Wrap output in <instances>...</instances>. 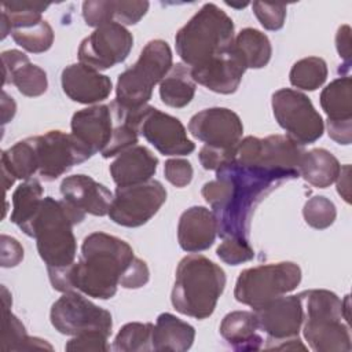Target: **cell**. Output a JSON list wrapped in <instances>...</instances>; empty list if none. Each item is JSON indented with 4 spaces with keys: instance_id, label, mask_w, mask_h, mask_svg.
Wrapping results in <instances>:
<instances>
[{
    "instance_id": "obj_1",
    "label": "cell",
    "mask_w": 352,
    "mask_h": 352,
    "mask_svg": "<svg viewBox=\"0 0 352 352\" xmlns=\"http://www.w3.org/2000/svg\"><path fill=\"white\" fill-rule=\"evenodd\" d=\"M298 170L267 169L234 160L216 170V179L202 186L201 194L210 205L217 235L248 239L257 205L278 186L297 179Z\"/></svg>"
},
{
    "instance_id": "obj_2",
    "label": "cell",
    "mask_w": 352,
    "mask_h": 352,
    "mask_svg": "<svg viewBox=\"0 0 352 352\" xmlns=\"http://www.w3.org/2000/svg\"><path fill=\"white\" fill-rule=\"evenodd\" d=\"M133 257V250L125 241L98 231L84 238L78 261L47 271L52 287L60 293L76 290L107 300L117 293L120 278Z\"/></svg>"
},
{
    "instance_id": "obj_3",
    "label": "cell",
    "mask_w": 352,
    "mask_h": 352,
    "mask_svg": "<svg viewBox=\"0 0 352 352\" xmlns=\"http://www.w3.org/2000/svg\"><path fill=\"white\" fill-rule=\"evenodd\" d=\"M226 287V274L220 265L201 254H188L176 268L170 294L173 308L195 319L209 318Z\"/></svg>"
},
{
    "instance_id": "obj_4",
    "label": "cell",
    "mask_w": 352,
    "mask_h": 352,
    "mask_svg": "<svg viewBox=\"0 0 352 352\" xmlns=\"http://www.w3.org/2000/svg\"><path fill=\"white\" fill-rule=\"evenodd\" d=\"M85 213L60 201L45 197L28 231V236L36 239L37 252L47 268H63L76 261L77 242L73 226L81 223Z\"/></svg>"
},
{
    "instance_id": "obj_5",
    "label": "cell",
    "mask_w": 352,
    "mask_h": 352,
    "mask_svg": "<svg viewBox=\"0 0 352 352\" xmlns=\"http://www.w3.org/2000/svg\"><path fill=\"white\" fill-rule=\"evenodd\" d=\"M302 334L315 352H349L352 349L349 323L342 314V300L324 289L304 290Z\"/></svg>"
},
{
    "instance_id": "obj_6",
    "label": "cell",
    "mask_w": 352,
    "mask_h": 352,
    "mask_svg": "<svg viewBox=\"0 0 352 352\" xmlns=\"http://www.w3.org/2000/svg\"><path fill=\"white\" fill-rule=\"evenodd\" d=\"M234 41V22L216 4H204L175 37L176 52L184 65L199 66L226 51Z\"/></svg>"
},
{
    "instance_id": "obj_7",
    "label": "cell",
    "mask_w": 352,
    "mask_h": 352,
    "mask_svg": "<svg viewBox=\"0 0 352 352\" xmlns=\"http://www.w3.org/2000/svg\"><path fill=\"white\" fill-rule=\"evenodd\" d=\"M172 51L166 41L155 38L148 41L138 60L124 70L117 80L114 107L131 111L147 106L153 88L172 69Z\"/></svg>"
},
{
    "instance_id": "obj_8",
    "label": "cell",
    "mask_w": 352,
    "mask_h": 352,
    "mask_svg": "<svg viewBox=\"0 0 352 352\" xmlns=\"http://www.w3.org/2000/svg\"><path fill=\"white\" fill-rule=\"evenodd\" d=\"M116 121L133 126L150 144L164 155H187L195 150L182 121L153 106L124 111L110 104Z\"/></svg>"
},
{
    "instance_id": "obj_9",
    "label": "cell",
    "mask_w": 352,
    "mask_h": 352,
    "mask_svg": "<svg viewBox=\"0 0 352 352\" xmlns=\"http://www.w3.org/2000/svg\"><path fill=\"white\" fill-rule=\"evenodd\" d=\"M301 282V268L293 261L263 264L243 270L234 289L238 302L254 309L267 301L294 290Z\"/></svg>"
},
{
    "instance_id": "obj_10",
    "label": "cell",
    "mask_w": 352,
    "mask_h": 352,
    "mask_svg": "<svg viewBox=\"0 0 352 352\" xmlns=\"http://www.w3.org/2000/svg\"><path fill=\"white\" fill-rule=\"evenodd\" d=\"M271 104L279 126L298 144H309L322 138L324 129L322 116L305 94L282 88L272 94Z\"/></svg>"
},
{
    "instance_id": "obj_11",
    "label": "cell",
    "mask_w": 352,
    "mask_h": 352,
    "mask_svg": "<svg viewBox=\"0 0 352 352\" xmlns=\"http://www.w3.org/2000/svg\"><path fill=\"white\" fill-rule=\"evenodd\" d=\"M166 190L158 180L117 187L109 209V217L122 227L146 224L165 204Z\"/></svg>"
},
{
    "instance_id": "obj_12",
    "label": "cell",
    "mask_w": 352,
    "mask_h": 352,
    "mask_svg": "<svg viewBox=\"0 0 352 352\" xmlns=\"http://www.w3.org/2000/svg\"><path fill=\"white\" fill-rule=\"evenodd\" d=\"M51 324L65 336H76L88 330H100L111 334V314L72 290L63 293L51 307Z\"/></svg>"
},
{
    "instance_id": "obj_13",
    "label": "cell",
    "mask_w": 352,
    "mask_h": 352,
    "mask_svg": "<svg viewBox=\"0 0 352 352\" xmlns=\"http://www.w3.org/2000/svg\"><path fill=\"white\" fill-rule=\"evenodd\" d=\"M37 157V175L44 182H54L88 158L91 153L77 142L72 133L48 131L44 135L32 136Z\"/></svg>"
},
{
    "instance_id": "obj_14",
    "label": "cell",
    "mask_w": 352,
    "mask_h": 352,
    "mask_svg": "<svg viewBox=\"0 0 352 352\" xmlns=\"http://www.w3.org/2000/svg\"><path fill=\"white\" fill-rule=\"evenodd\" d=\"M304 153V147L287 135H270L263 139L246 136L236 147L235 160L250 166L298 170Z\"/></svg>"
},
{
    "instance_id": "obj_15",
    "label": "cell",
    "mask_w": 352,
    "mask_h": 352,
    "mask_svg": "<svg viewBox=\"0 0 352 352\" xmlns=\"http://www.w3.org/2000/svg\"><path fill=\"white\" fill-rule=\"evenodd\" d=\"M132 45V33L125 26L110 22L96 28L87 36L80 43L77 55L81 63L99 72L124 62Z\"/></svg>"
},
{
    "instance_id": "obj_16",
    "label": "cell",
    "mask_w": 352,
    "mask_h": 352,
    "mask_svg": "<svg viewBox=\"0 0 352 352\" xmlns=\"http://www.w3.org/2000/svg\"><path fill=\"white\" fill-rule=\"evenodd\" d=\"M188 132L206 146L236 150L243 125L239 116L227 107L204 109L188 122Z\"/></svg>"
},
{
    "instance_id": "obj_17",
    "label": "cell",
    "mask_w": 352,
    "mask_h": 352,
    "mask_svg": "<svg viewBox=\"0 0 352 352\" xmlns=\"http://www.w3.org/2000/svg\"><path fill=\"white\" fill-rule=\"evenodd\" d=\"M258 329L270 340L298 337L302 326V304L300 296H279L254 309Z\"/></svg>"
},
{
    "instance_id": "obj_18",
    "label": "cell",
    "mask_w": 352,
    "mask_h": 352,
    "mask_svg": "<svg viewBox=\"0 0 352 352\" xmlns=\"http://www.w3.org/2000/svg\"><path fill=\"white\" fill-rule=\"evenodd\" d=\"M245 72L246 66L231 44L230 48L205 63L191 67V77L195 84L198 82L217 94L230 95L238 89Z\"/></svg>"
},
{
    "instance_id": "obj_19",
    "label": "cell",
    "mask_w": 352,
    "mask_h": 352,
    "mask_svg": "<svg viewBox=\"0 0 352 352\" xmlns=\"http://www.w3.org/2000/svg\"><path fill=\"white\" fill-rule=\"evenodd\" d=\"M110 106L94 104L76 111L72 117V135L91 155L102 153L109 144L114 124Z\"/></svg>"
},
{
    "instance_id": "obj_20",
    "label": "cell",
    "mask_w": 352,
    "mask_h": 352,
    "mask_svg": "<svg viewBox=\"0 0 352 352\" xmlns=\"http://www.w3.org/2000/svg\"><path fill=\"white\" fill-rule=\"evenodd\" d=\"M62 89L73 102L95 104L109 98L113 82L110 77L78 62L66 66L60 76Z\"/></svg>"
},
{
    "instance_id": "obj_21",
    "label": "cell",
    "mask_w": 352,
    "mask_h": 352,
    "mask_svg": "<svg viewBox=\"0 0 352 352\" xmlns=\"http://www.w3.org/2000/svg\"><path fill=\"white\" fill-rule=\"evenodd\" d=\"M60 194L70 205L92 216L107 214L113 201L111 191L87 175L65 177L60 183Z\"/></svg>"
},
{
    "instance_id": "obj_22",
    "label": "cell",
    "mask_w": 352,
    "mask_h": 352,
    "mask_svg": "<svg viewBox=\"0 0 352 352\" xmlns=\"http://www.w3.org/2000/svg\"><path fill=\"white\" fill-rule=\"evenodd\" d=\"M217 235V223L212 210L205 206L186 209L177 224V241L180 248L188 253L209 249Z\"/></svg>"
},
{
    "instance_id": "obj_23",
    "label": "cell",
    "mask_w": 352,
    "mask_h": 352,
    "mask_svg": "<svg viewBox=\"0 0 352 352\" xmlns=\"http://www.w3.org/2000/svg\"><path fill=\"white\" fill-rule=\"evenodd\" d=\"M1 60L4 85L14 84L22 95L29 98L40 96L47 91V73L40 66L33 65L22 51H4Z\"/></svg>"
},
{
    "instance_id": "obj_24",
    "label": "cell",
    "mask_w": 352,
    "mask_h": 352,
    "mask_svg": "<svg viewBox=\"0 0 352 352\" xmlns=\"http://www.w3.org/2000/svg\"><path fill=\"white\" fill-rule=\"evenodd\" d=\"M158 158L144 146L135 144L110 164V175L117 187L144 183L157 172Z\"/></svg>"
},
{
    "instance_id": "obj_25",
    "label": "cell",
    "mask_w": 352,
    "mask_h": 352,
    "mask_svg": "<svg viewBox=\"0 0 352 352\" xmlns=\"http://www.w3.org/2000/svg\"><path fill=\"white\" fill-rule=\"evenodd\" d=\"M148 1H114L88 0L82 3V18L88 26L117 22L120 25H135L148 11Z\"/></svg>"
},
{
    "instance_id": "obj_26",
    "label": "cell",
    "mask_w": 352,
    "mask_h": 352,
    "mask_svg": "<svg viewBox=\"0 0 352 352\" xmlns=\"http://www.w3.org/2000/svg\"><path fill=\"white\" fill-rule=\"evenodd\" d=\"M257 319L252 311H232L220 323L221 337L235 351L260 349L264 340L257 334Z\"/></svg>"
},
{
    "instance_id": "obj_27",
    "label": "cell",
    "mask_w": 352,
    "mask_h": 352,
    "mask_svg": "<svg viewBox=\"0 0 352 352\" xmlns=\"http://www.w3.org/2000/svg\"><path fill=\"white\" fill-rule=\"evenodd\" d=\"M195 338V329L187 322L169 312L158 315L153 329V351L184 352L191 348Z\"/></svg>"
},
{
    "instance_id": "obj_28",
    "label": "cell",
    "mask_w": 352,
    "mask_h": 352,
    "mask_svg": "<svg viewBox=\"0 0 352 352\" xmlns=\"http://www.w3.org/2000/svg\"><path fill=\"white\" fill-rule=\"evenodd\" d=\"M37 170V157L32 138L19 140L1 153V172L6 191L16 179L29 180Z\"/></svg>"
},
{
    "instance_id": "obj_29",
    "label": "cell",
    "mask_w": 352,
    "mask_h": 352,
    "mask_svg": "<svg viewBox=\"0 0 352 352\" xmlns=\"http://www.w3.org/2000/svg\"><path fill=\"white\" fill-rule=\"evenodd\" d=\"M3 329H1V351H32V349H48L52 351L45 340L38 337H29L26 334L23 323L10 311L11 296L3 286Z\"/></svg>"
},
{
    "instance_id": "obj_30",
    "label": "cell",
    "mask_w": 352,
    "mask_h": 352,
    "mask_svg": "<svg viewBox=\"0 0 352 352\" xmlns=\"http://www.w3.org/2000/svg\"><path fill=\"white\" fill-rule=\"evenodd\" d=\"M338 160L326 148H312L305 151L300 166V176L314 187L326 188L333 184L340 173Z\"/></svg>"
},
{
    "instance_id": "obj_31",
    "label": "cell",
    "mask_w": 352,
    "mask_h": 352,
    "mask_svg": "<svg viewBox=\"0 0 352 352\" xmlns=\"http://www.w3.org/2000/svg\"><path fill=\"white\" fill-rule=\"evenodd\" d=\"M195 95V81L191 77V67L176 63L160 82L161 100L175 109L187 106Z\"/></svg>"
},
{
    "instance_id": "obj_32",
    "label": "cell",
    "mask_w": 352,
    "mask_h": 352,
    "mask_svg": "<svg viewBox=\"0 0 352 352\" xmlns=\"http://www.w3.org/2000/svg\"><path fill=\"white\" fill-rule=\"evenodd\" d=\"M43 202V187L37 179L23 180L12 194L11 221L28 234Z\"/></svg>"
},
{
    "instance_id": "obj_33",
    "label": "cell",
    "mask_w": 352,
    "mask_h": 352,
    "mask_svg": "<svg viewBox=\"0 0 352 352\" xmlns=\"http://www.w3.org/2000/svg\"><path fill=\"white\" fill-rule=\"evenodd\" d=\"M232 45L242 58L246 69H261L267 66L272 55L270 38L253 28L242 29L234 37Z\"/></svg>"
},
{
    "instance_id": "obj_34",
    "label": "cell",
    "mask_w": 352,
    "mask_h": 352,
    "mask_svg": "<svg viewBox=\"0 0 352 352\" xmlns=\"http://www.w3.org/2000/svg\"><path fill=\"white\" fill-rule=\"evenodd\" d=\"M320 106L327 120H352V80L348 76L333 80L320 94Z\"/></svg>"
},
{
    "instance_id": "obj_35",
    "label": "cell",
    "mask_w": 352,
    "mask_h": 352,
    "mask_svg": "<svg viewBox=\"0 0 352 352\" xmlns=\"http://www.w3.org/2000/svg\"><path fill=\"white\" fill-rule=\"evenodd\" d=\"M327 65L319 56H307L297 60L289 73L290 84L302 91H315L327 78Z\"/></svg>"
},
{
    "instance_id": "obj_36",
    "label": "cell",
    "mask_w": 352,
    "mask_h": 352,
    "mask_svg": "<svg viewBox=\"0 0 352 352\" xmlns=\"http://www.w3.org/2000/svg\"><path fill=\"white\" fill-rule=\"evenodd\" d=\"M153 329H154L153 323H140V322L126 323L117 333L111 349L117 352L153 351V345H151Z\"/></svg>"
},
{
    "instance_id": "obj_37",
    "label": "cell",
    "mask_w": 352,
    "mask_h": 352,
    "mask_svg": "<svg viewBox=\"0 0 352 352\" xmlns=\"http://www.w3.org/2000/svg\"><path fill=\"white\" fill-rule=\"evenodd\" d=\"M12 40L25 51L32 54H41L51 48L54 43V30L47 21H41L36 25L14 29L11 32Z\"/></svg>"
},
{
    "instance_id": "obj_38",
    "label": "cell",
    "mask_w": 352,
    "mask_h": 352,
    "mask_svg": "<svg viewBox=\"0 0 352 352\" xmlns=\"http://www.w3.org/2000/svg\"><path fill=\"white\" fill-rule=\"evenodd\" d=\"M1 7V14L7 18L12 32L14 29L28 28L41 22V14L50 4L41 1H4Z\"/></svg>"
},
{
    "instance_id": "obj_39",
    "label": "cell",
    "mask_w": 352,
    "mask_h": 352,
    "mask_svg": "<svg viewBox=\"0 0 352 352\" xmlns=\"http://www.w3.org/2000/svg\"><path fill=\"white\" fill-rule=\"evenodd\" d=\"M302 216L305 223L312 228L324 230L334 223L337 210L336 205L329 198L323 195H315L305 202Z\"/></svg>"
},
{
    "instance_id": "obj_40",
    "label": "cell",
    "mask_w": 352,
    "mask_h": 352,
    "mask_svg": "<svg viewBox=\"0 0 352 352\" xmlns=\"http://www.w3.org/2000/svg\"><path fill=\"white\" fill-rule=\"evenodd\" d=\"M216 253L219 258L228 265H238L254 257V250L249 245V241L242 238H224Z\"/></svg>"
},
{
    "instance_id": "obj_41",
    "label": "cell",
    "mask_w": 352,
    "mask_h": 352,
    "mask_svg": "<svg viewBox=\"0 0 352 352\" xmlns=\"http://www.w3.org/2000/svg\"><path fill=\"white\" fill-rule=\"evenodd\" d=\"M138 143V131L124 121H117L114 125L111 139L109 144L102 151L103 158H110L121 154L126 148L135 146Z\"/></svg>"
},
{
    "instance_id": "obj_42",
    "label": "cell",
    "mask_w": 352,
    "mask_h": 352,
    "mask_svg": "<svg viewBox=\"0 0 352 352\" xmlns=\"http://www.w3.org/2000/svg\"><path fill=\"white\" fill-rule=\"evenodd\" d=\"M253 12L258 19L260 25L267 30H279L285 25L286 19V6L276 3L253 1Z\"/></svg>"
},
{
    "instance_id": "obj_43",
    "label": "cell",
    "mask_w": 352,
    "mask_h": 352,
    "mask_svg": "<svg viewBox=\"0 0 352 352\" xmlns=\"http://www.w3.org/2000/svg\"><path fill=\"white\" fill-rule=\"evenodd\" d=\"M109 336L100 330H88L73 336L65 345V349L69 352L78 351H94V352H107L110 345L107 344Z\"/></svg>"
},
{
    "instance_id": "obj_44",
    "label": "cell",
    "mask_w": 352,
    "mask_h": 352,
    "mask_svg": "<svg viewBox=\"0 0 352 352\" xmlns=\"http://www.w3.org/2000/svg\"><path fill=\"white\" fill-rule=\"evenodd\" d=\"M192 165L183 158H170L165 161V179L175 187H186L192 180Z\"/></svg>"
},
{
    "instance_id": "obj_45",
    "label": "cell",
    "mask_w": 352,
    "mask_h": 352,
    "mask_svg": "<svg viewBox=\"0 0 352 352\" xmlns=\"http://www.w3.org/2000/svg\"><path fill=\"white\" fill-rule=\"evenodd\" d=\"M150 279V271L142 258L133 257L120 278V286L125 289L143 287Z\"/></svg>"
},
{
    "instance_id": "obj_46",
    "label": "cell",
    "mask_w": 352,
    "mask_h": 352,
    "mask_svg": "<svg viewBox=\"0 0 352 352\" xmlns=\"http://www.w3.org/2000/svg\"><path fill=\"white\" fill-rule=\"evenodd\" d=\"M199 162L204 169L208 170H217L227 162H231L236 158V150H227L219 148L212 146H204L198 154Z\"/></svg>"
},
{
    "instance_id": "obj_47",
    "label": "cell",
    "mask_w": 352,
    "mask_h": 352,
    "mask_svg": "<svg viewBox=\"0 0 352 352\" xmlns=\"http://www.w3.org/2000/svg\"><path fill=\"white\" fill-rule=\"evenodd\" d=\"M23 258V248L11 236L1 235V267H15Z\"/></svg>"
},
{
    "instance_id": "obj_48",
    "label": "cell",
    "mask_w": 352,
    "mask_h": 352,
    "mask_svg": "<svg viewBox=\"0 0 352 352\" xmlns=\"http://www.w3.org/2000/svg\"><path fill=\"white\" fill-rule=\"evenodd\" d=\"M329 136L338 144L348 146L352 142V120L333 121L327 120L326 124Z\"/></svg>"
},
{
    "instance_id": "obj_49",
    "label": "cell",
    "mask_w": 352,
    "mask_h": 352,
    "mask_svg": "<svg viewBox=\"0 0 352 352\" xmlns=\"http://www.w3.org/2000/svg\"><path fill=\"white\" fill-rule=\"evenodd\" d=\"M336 48L340 55L345 60V66L349 65L351 60V28L349 25H342L338 28L336 34Z\"/></svg>"
},
{
    "instance_id": "obj_50",
    "label": "cell",
    "mask_w": 352,
    "mask_h": 352,
    "mask_svg": "<svg viewBox=\"0 0 352 352\" xmlns=\"http://www.w3.org/2000/svg\"><path fill=\"white\" fill-rule=\"evenodd\" d=\"M351 166L346 164L341 166L338 177H337V192L344 198L345 202H351V177H349Z\"/></svg>"
},
{
    "instance_id": "obj_51",
    "label": "cell",
    "mask_w": 352,
    "mask_h": 352,
    "mask_svg": "<svg viewBox=\"0 0 352 352\" xmlns=\"http://www.w3.org/2000/svg\"><path fill=\"white\" fill-rule=\"evenodd\" d=\"M265 348L267 349H302V351L307 349V346L301 342V340L298 337L283 338V340H270V338H267Z\"/></svg>"
},
{
    "instance_id": "obj_52",
    "label": "cell",
    "mask_w": 352,
    "mask_h": 352,
    "mask_svg": "<svg viewBox=\"0 0 352 352\" xmlns=\"http://www.w3.org/2000/svg\"><path fill=\"white\" fill-rule=\"evenodd\" d=\"M15 110H16V104H15L14 99L11 96H8L3 91V94H1V117H3V124H6L10 120H12V117L15 116Z\"/></svg>"
},
{
    "instance_id": "obj_53",
    "label": "cell",
    "mask_w": 352,
    "mask_h": 352,
    "mask_svg": "<svg viewBox=\"0 0 352 352\" xmlns=\"http://www.w3.org/2000/svg\"><path fill=\"white\" fill-rule=\"evenodd\" d=\"M227 4L231 6V7H235V8H243V7L248 6V3H245V4H232V3H227Z\"/></svg>"
}]
</instances>
